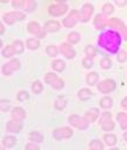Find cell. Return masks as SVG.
<instances>
[{
	"instance_id": "cell-30",
	"label": "cell",
	"mask_w": 127,
	"mask_h": 150,
	"mask_svg": "<svg viewBox=\"0 0 127 150\" xmlns=\"http://www.w3.org/2000/svg\"><path fill=\"white\" fill-rule=\"evenodd\" d=\"M100 105L102 106V108H109L111 105H112V99L109 98V97H104L101 100H100Z\"/></svg>"
},
{
	"instance_id": "cell-17",
	"label": "cell",
	"mask_w": 127,
	"mask_h": 150,
	"mask_svg": "<svg viewBox=\"0 0 127 150\" xmlns=\"http://www.w3.org/2000/svg\"><path fill=\"white\" fill-rule=\"evenodd\" d=\"M28 32H31L33 34H39L40 37L44 35L42 33H40V27H39V25L36 23H29L28 24Z\"/></svg>"
},
{
	"instance_id": "cell-21",
	"label": "cell",
	"mask_w": 127,
	"mask_h": 150,
	"mask_svg": "<svg viewBox=\"0 0 127 150\" xmlns=\"http://www.w3.org/2000/svg\"><path fill=\"white\" fill-rule=\"evenodd\" d=\"M92 97V92L88 90V89H82V90H80L79 91V98L80 99H88V98H91Z\"/></svg>"
},
{
	"instance_id": "cell-9",
	"label": "cell",
	"mask_w": 127,
	"mask_h": 150,
	"mask_svg": "<svg viewBox=\"0 0 127 150\" xmlns=\"http://www.w3.org/2000/svg\"><path fill=\"white\" fill-rule=\"evenodd\" d=\"M67 11V6L65 4H57V5H52L48 8L50 14L52 16H61Z\"/></svg>"
},
{
	"instance_id": "cell-25",
	"label": "cell",
	"mask_w": 127,
	"mask_h": 150,
	"mask_svg": "<svg viewBox=\"0 0 127 150\" xmlns=\"http://www.w3.org/2000/svg\"><path fill=\"white\" fill-rule=\"evenodd\" d=\"M52 66H53V69L55 70V71H62L64 69H65V63L62 62V60H60V59H58V60H55V62H53V64H52Z\"/></svg>"
},
{
	"instance_id": "cell-16",
	"label": "cell",
	"mask_w": 127,
	"mask_h": 150,
	"mask_svg": "<svg viewBox=\"0 0 127 150\" xmlns=\"http://www.w3.org/2000/svg\"><path fill=\"white\" fill-rule=\"evenodd\" d=\"M97 117H98V110H97V109H93V110H91V111H87L86 115H85V118L87 120L88 123L94 122V121L97 120Z\"/></svg>"
},
{
	"instance_id": "cell-22",
	"label": "cell",
	"mask_w": 127,
	"mask_h": 150,
	"mask_svg": "<svg viewBox=\"0 0 127 150\" xmlns=\"http://www.w3.org/2000/svg\"><path fill=\"white\" fill-rule=\"evenodd\" d=\"M65 105H66V99H65V97L60 96V97H58V98L55 99V108H57L58 110H62V109L65 108Z\"/></svg>"
},
{
	"instance_id": "cell-33",
	"label": "cell",
	"mask_w": 127,
	"mask_h": 150,
	"mask_svg": "<svg viewBox=\"0 0 127 150\" xmlns=\"http://www.w3.org/2000/svg\"><path fill=\"white\" fill-rule=\"evenodd\" d=\"M46 52H47V54H48L50 57H55L57 53H58V50H57L55 46H48L47 50H46Z\"/></svg>"
},
{
	"instance_id": "cell-37",
	"label": "cell",
	"mask_w": 127,
	"mask_h": 150,
	"mask_svg": "<svg viewBox=\"0 0 127 150\" xmlns=\"http://www.w3.org/2000/svg\"><path fill=\"white\" fill-rule=\"evenodd\" d=\"M95 24L98 25V27H104L105 26V21H104V18H102V16H97V18H95Z\"/></svg>"
},
{
	"instance_id": "cell-3",
	"label": "cell",
	"mask_w": 127,
	"mask_h": 150,
	"mask_svg": "<svg viewBox=\"0 0 127 150\" xmlns=\"http://www.w3.org/2000/svg\"><path fill=\"white\" fill-rule=\"evenodd\" d=\"M45 81H46V83H48L50 85H52L55 89H62V86H64V82L53 73H47L45 76Z\"/></svg>"
},
{
	"instance_id": "cell-51",
	"label": "cell",
	"mask_w": 127,
	"mask_h": 150,
	"mask_svg": "<svg viewBox=\"0 0 127 150\" xmlns=\"http://www.w3.org/2000/svg\"><path fill=\"white\" fill-rule=\"evenodd\" d=\"M6 1H8V0H1V3H6Z\"/></svg>"
},
{
	"instance_id": "cell-2",
	"label": "cell",
	"mask_w": 127,
	"mask_h": 150,
	"mask_svg": "<svg viewBox=\"0 0 127 150\" xmlns=\"http://www.w3.org/2000/svg\"><path fill=\"white\" fill-rule=\"evenodd\" d=\"M69 123L72 125H74L75 128L78 129H86L87 125H88V122L86 118H83V117H80L78 115H72L69 116Z\"/></svg>"
},
{
	"instance_id": "cell-24",
	"label": "cell",
	"mask_w": 127,
	"mask_h": 150,
	"mask_svg": "<svg viewBox=\"0 0 127 150\" xmlns=\"http://www.w3.org/2000/svg\"><path fill=\"white\" fill-rule=\"evenodd\" d=\"M27 47L31 49V50H35L39 47V40L35 39V38H31L27 40Z\"/></svg>"
},
{
	"instance_id": "cell-27",
	"label": "cell",
	"mask_w": 127,
	"mask_h": 150,
	"mask_svg": "<svg viewBox=\"0 0 127 150\" xmlns=\"http://www.w3.org/2000/svg\"><path fill=\"white\" fill-rule=\"evenodd\" d=\"M97 81H98V74H97L95 72H91V73H88V76H87V83H88L90 85L95 84Z\"/></svg>"
},
{
	"instance_id": "cell-6",
	"label": "cell",
	"mask_w": 127,
	"mask_h": 150,
	"mask_svg": "<svg viewBox=\"0 0 127 150\" xmlns=\"http://www.w3.org/2000/svg\"><path fill=\"white\" fill-rule=\"evenodd\" d=\"M101 127L106 131H109V130H112L114 128V123L112 122V117H111L109 112H105V114H102V117H101Z\"/></svg>"
},
{
	"instance_id": "cell-49",
	"label": "cell",
	"mask_w": 127,
	"mask_h": 150,
	"mask_svg": "<svg viewBox=\"0 0 127 150\" xmlns=\"http://www.w3.org/2000/svg\"><path fill=\"white\" fill-rule=\"evenodd\" d=\"M123 137H125V139L127 141V132H125V135H123Z\"/></svg>"
},
{
	"instance_id": "cell-4",
	"label": "cell",
	"mask_w": 127,
	"mask_h": 150,
	"mask_svg": "<svg viewBox=\"0 0 127 150\" xmlns=\"http://www.w3.org/2000/svg\"><path fill=\"white\" fill-rule=\"evenodd\" d=\"M25 18V14L21 13V12H10V13H6L4 16V20L7 23V24H13L18 20H22Z\"/></svg>"
},
{
	"instance_id": "cell-14",
	"label": "cell",
	"mask_w": 127,
	"mask_h": 150,
	"mask_svg": "<svg viewBox=\"0 0 127 150\" xmlns=\"http://www.w3.org/2000/svg\"><path fill=\"white\" fill-rule=\"evenodd\" d=\"M12 117H13V120L21 121V120H24V118L26 117V114H25L24 109H21V108H15V109H13Z\"/></svg>"
},
{
	"instance_id": "cell-36",
	"label": "cell",
	"mask_w": 127,
	"mask_h": 150,
	"mask_svg": "<svg viewBox=\"0 0 127 150\" xmlns=\"http://www.w3.org/2000/svg\"><path fill=\"white\" fill-rule=\"evenodd\" d=\"M86 54H87V57H91V58H93L94 56H95V49L93 47V46H87L86 47Z\"/></svg>"
},
{
	"instance_id": "cell-50",
	"label": "cell",
	"mask_w": 127,
	"mask_h": 150,
	"mask_svg": "<svg viewBox=\"0 0 127 150\" xmlns=\"http://www.w3.org/2000/svg\"><path fill=\"white\" fill-rule=\"evenodd\" d=\"M55 1H58V3H61V1H65V0H55Z\"/></svg>"
},
{
	"instance_id": "cell-34",
	"label": "cell",
	"mask_w": 127,
	"mask_h": 150,
	"mask_svg": "<svg viewBox=\"0 0 127 150\" xmlns=\"http://www.w3.org/2000/svg\"><path fill=\"white\" fill-rule=\"evenodd\" d=\"M90 148L91 149H93V150H101L102 149V144L99 142V141H93L91 144H90Z\"/></svg>"
},
{
	"instance_id": "cell-12",
	"label": "cell",
	"mask_w": 127,
	"mask_h": 150,
	"mask_svg": "<svg viewBox=\"0 0 127 150\" xmlns=\"http://www.w3.org/2000/svg\"><path fill=\"white\" fill-rule=\"evenodd\" d=\"M7 130L11 131V132H19L21 130V124H20V121H10L8 124H7Z\"/></svg>"
},
{
	"instance_id": "cell-28",
	"label": "cell",
	"mask_w": 127,
	"mask_h": 150,
	"mask_svg": "<svg viewBox=\"0 0 127 150\" xmlns=\"http://www.w3.org/2000/svg\"><path fill=\"white\" fill-rule=\"evenodd\" d=\"M35 6H36V4H35L34 0H26V1H25V8L28 12H32L35 8Z\"/></svg>"
},
{
	"instance_id": "cell-5",
	"label": "cell",
	"mask_w": 127,
	"mask_h": 150,
	"mask_svg": "<svg viewBox=\"0 0 127 150\" xmlns=\"http://www.w3.org/2000/svg\"><path fill=\"white\" fill-rule=\"evenodd\" d=\"M19 66H20L19 60L13 59V60H11L10 63H7V64L4 65V67H3V72L6 74V76H10V74H12L14 71H17V70L19 69Z\"/></svg>"
},
{
	"instance_id": "cell-48",
	"label": "cell",
	"mask_w": 127,
	"mask_h": 150,
	"mask_svg": "<svg viewBox=\"0 0 127 150\" xmlns=\"http://www.w3.org/2000/svg\"><path fill=\"white\" fill-rule=\"evenodd\" d=\"M121 104H122V106H123L125 109H127V97H126V98L122 100V103H121Z\"/></svg>"
},
{
	"instance_id": "cell-31",
	"label": "cell",
	"mask_w": 127,
	"mask_h": 150,
	"mask_svg": "<svg viewBox=\"0 0 127 150\" xmlns=\"http://www.w3.org/2000/svg\"><path fill=\"white\" fill-rule=\"evenodd\" d=\"M102 12H104L105 14H112V13L114 12V7H113L111 4H106V5H104V7H102Z\"/></svg>"
},
{
	"instance_id": "cell-19",
	"label": "cell",
	"mask_w": 127,
	"mask_h": 150,
	"mask_svg": "<svg viewBox=\"0 0 127 150\" xmlns=\"http://www.w3.org/2000/svg\"><path fill=\"white\" fill-rule=\"evenodd\" d=\"M107 24H108V25H111L112 27H115V28L120 30V31H122V28L125 27V25H123L119 19H116V18H113V19L108 20V23H107Z\"/></svg>"
},
{
	"instance_id": "cell-13",
	"label": "cell",
	"mask_w": 127,
	"mask_h": 150,
	"mask_svg": "<svg viewBox=\"0 0 127 150\" xmlns=\"http://www.w3.org/2000/svg\"><path fill=\"white\" fill-rule=\"evenodd\" d=\"M61 52L65 57H67L69 59L74 57V50L72 49V46L69 44H62L61 45Z\"/></svg>"
},
{
	"instance_id": "cell-46",
	"label": "cell",
	"mask_w": 127,
	"mask_h": 150,
	"mask_svg": "<svg viewBox=\"0 0 127 150\" xmlns=\"http://www.w3.org/2000/svg\"><path fill=\"white\" fill-rule=\"evenodd\" d=\"M26 149H34V150H38V145H34V144H27L26 145Z\"/></svg>"
},
{
	"instance_id": "cell-41",
	"label": "cell",
	"mask_w": 127,
	"mask_h": 150,
	"mask_svg": "<svg viewBox=\"0 0 127 150\" xmlns=\"http://www.w3.org/2000/svg\"><path fill=\"white\" fill-rule=\"evenodd\" d=\"M27 98H28V93L26 91H21V92L18 93V99L19 100H26Z\"/></svg>"
},
{
	"instance_id": "cell-10",
	"label": "cell",
	"mask_w": 127,
	"mask_h": 150,
	"mask_svg": "<svg viewBox=\"0 0 127 150\" xmlns=\"http://www.w3.org/2000/svg\"><path fill=\"white\" fill-rule=\"evenodd\" d=\"M98 88H99V90H100L101 92H104V93H108V92H111V91L114 90V88H115V83H114L113 81H111V79H106V81L101 82V83L99 84Z\"/></svg>"
},
{
	"instance_id": "cell-23",
	"label": "cell",
	"mask_w": 127,
	"mask_h": 150,
	"mask_svg": "<svg viewBox=\"0 0 127 150\" xmlns=\"http://www.w3.org/2000/svg\"><path fill=\"white\" fill-rule=\"evenodd\" d=\"M104 139H105V142H106L108 145H114V144L116 143V137H115L114 135H112V134L105 135V136H104Z\"/></svg>"
},
{
	"instance_id": "cell-40",
	"label": "cell",
	"mask_w": 127,
	"mask_h": 150,
	"mask_svg": "<svg viewBox=\"0 0 127 150\" xmlns=\"http://www.w3.org/2000/svg\"><path fill=\"white\" fill-rule=\"evenodd\" d=\"M92 58L91 57H87V58H85L83 59V62H82V64H83V66L85 67H91L92 66Z\"/></svg>"
},
{
	"instance_id": "cell-39",
	"label": "cell",
	"mask_w": 127,
	"mask_h": 150,
	"mask_svg": "<svg viewBox=\"0 0 127 150\" xmlns=\"http://www.w3.org/2000/svg\"><path fill=\"white\" fill-rule=\"evenodd\" d=\"M41 90H42V85L40 84V82H35L33 84V91L35 93H39V92H41Z\"/></svg>"
},
{
	"instance_id": "cell-7",
	"label": "cell",
	"mask_w": 127,
	"mask_h": 150,
	"mask_svg": "<svg viewBox=\"0 0 127 150\" xmlns=\"http://www.w3.org/2000/svg\"><path fill=\"white\" fill-rule=\"evenodd\" d=\"M78 19H79V13H78V11H74V10H73V11H71V13L68 14V17L64 19V25H65L66 27H73V26L76 24Z\"/></svg>"
},
{
	"instance_id": "cell-47",
	"label": "cell",
	"mask_w": 127,
	"mask_h": 150,
	"mask_svg": "<svg viewBox=\"0 0 127 150\" xmlns=\"http://www.w3.org/2000/svg\"><path fill=\"white\" fill-rule=\"evenodd\" d=\"M121 32H122V35H123V38H125V39L127 40V27L125 26V27L122 28V31H121Z\"/></svg>"
},
{
	"instance_id": "cell-1",
	"label": "cell",
	"mask_w": 127,
	"mask_h": 150,
	"mask_svg": "<svg viewBox=\"0 0 127 150\" xmlns=\"http://www.w3.org/2000/svg\"><path fill=\"white\" fill-rule=\"evenodd\" d=\"M99 44L111 52H116L120 45V35L114 31H107L100 35Z\"/></svg>"
},
{
	"instance_id": "cell-26",
	"label": "cell",
	"mask_w": 127,
	"mask_h": 150,
	"mask_svg": "<svg viewBox=\"0 0 127 150\" xmlns=\"http://www.w3.org/2000/svg\"><path fill=\"white\" fill-rule=\"evenodd\" d=\"M29 139L32 142H41L42 141V135L39 134V132H36V131H32L29 134Z\"/></svg>"
},
{
	"instance_id": "cell-44",
	"label": "cell",
	"mask_w": 127,
	"mask_h": 150,
	"mask_svg": "<svg viewBox=\"0 0 127 150\" xmlns=\"http://www.w3.org/2000/svg\"><path fill=\"white\" fill-rule=\"evenodd\" d=\"M126 56H127V54H126V52H125V51H122V52L120 53L119 58H118V59H119V62H125V60H126V58H127Z\"/></svg>"
},
{
	"instance_id": "cell-45",
	"label": "cell",
	"mask_w": 127,
	"mask_h": 150,
	"mask_svg": "<svg viewBox=\"0 0 127 150\" xmlns=\"http://www.w3.org/2000/svg\"><path fill=\"white\" fill-rule=\"evenodd\" d=\"M115 3L119 5V6H125L127 4V0H115Z\"/></svg>"
},
{
	"instance_id": "cell-11",
	"label": "cell",
	"mask_w": 127,
	"mask_h": 150,
	"mask_svg": "<svg viewBox=\"0 0 127 150\" xmlns=\"http://www.w3.org/2000/svg\"><path fill=\"white\" fill-rule=\"evenodd\" d=\"M92 12H93V6L90 5V4H86L83 5L82 10H81V16H80V20L81 21H88L91 16H92Z\"/></svg>"
},
{
	"instance_id": "cell-20",
	"label": "cell",
	"mask_w": 127,
	"mask_h": 150,
	"mask_svg": "<svg viewBox=\"0 0 127 150\" xmlns=\"http://www.w3.org/2000/svg\"><path fill=\"white\" fill-rule=\"evenodd\" d=\"M14 53H17V51H15V47H14L13 44L7 46V47H5L4 51H3V56L4 57H12Z\"/></svg>"
},
{
	"instance_id": "cell-32",
	"label": "cell",
	"mask_w": 127,
	"mask_h": 150,
	"mask_svg": "<svg viewBox=\"0 0 127 150\" xmlns=\"http://www.w3.org/2000/svg\"><path fill=\"white\" fill-rule=\"evenodd\" d=\"M68 40L71 43H78L79 42V34L76 32H72L68 34Z\"/></svg>"
},
{
	"instance_id": "cell-29",
	"label": "cell",
	"mask_w": 127,
	"mask_h": 150,
	"mask_svg": "<svg viewBox=\"0 0 127 150\" xmlns=\"http://www.w3.org/2000/svg\"><path fill=\"white\" fill-rule=\"evenodd\" d=\"M15 144V138L12 136H6L4 138V145L5 146H13Z\"/></svg>"
},
{
	"instance_id": "cell-8",
	"label": "cell",
	"mask_w": 127,
	"mask_h": 150,
	"mask_svg": "<svg viewBox=\"0 0 127 150\" xmlns=\"http://www.w3.org/2000/svg\"><path fill=\"white\" fill-rule=\"evenodd\" d=\"M73 135V131L69 128H60L54 130V137L57 139H62V138H69Z\"/></svg>"
},
{
	"instance_id": "cell-42",
	"label": "cell",
	"mask_w": 127,
	"mask_h": 150,
	"mask_svg": "<svg viewBox=\"0 0 127 150\" xmlns=\"http://www.w3.org/2000/svg\"><path fill=\"white\" fill-rule=\"evenodd\" d=\"M13 6L15 7V8H20V7H22V5H24V0H13Z\"/></svg>"
},
{
	"instance_id": "cell-35",
	"label": "cell",
	"mask_w": 127,
	"mask_h": 150,
	"mask_svg": "<svg viewBox=\"0 0 127 150\" xmlns=\"http://www.w3.org/2000/svg\"><path fill=\"white\" fill-rule=\"evenodd\" d=\"M13 45H14V47H15V51H17V53H21V52L24 51V47H22V43H21L20 40H18V42H14V43H13Z\"/></svg>"
},
{
	"instance_id": "cell-15",
	"label": "cell",
	"mask_w": 127,
	"mask_h": 150,
	"mask_svg": "<svg viewBox=\"0 0 127 150\" xmlns=\"http://www.w3.org/2000/svg\"><path fill=\"white\" fill-rule=\"evenodd\" d=\"M59 28V23L54 21V20H50L45 24V30L47 32H55Z\"/></svg>"
},
{
	"instance_id": "cell-38",
	"label": "cell",
	"mask_w": 127,
	"mask_h": 150,
	"mask_svg": "<svg viewBox=\"0 0 127 150\" xmlns=\"http://www.w3.org/2000/svg\"><path fill=\"white\" fill-rule=\"evenodd\" d=\"M101 67H104V69H108L109 66H111V60H109V58H107V57H105V58H102V60H101Z\"/></svg>"
},
{
	"instance_id": "cell-43",
	"label": "cell",
	"mask_w": 127,
	"mask_h": 150,
	"mask_svg": "<svg viewBox=\"0 0 127 150\" xmlns=\"http://www.w3.org/2000/svg\"><path fill=\"white\" fill-rule=\"evenodd\" d=\"M8 108H10V102L8 100H3L1 102V110L6 111V110H8Z\"/></svg>"
},
{
	"instance_id": "cell-18",
	"label": "cell",
	"mask_w": 127,
	"mask_h": 150,
	"mask_svg": "<svg viewBox=\"0 0 127 150\" xmlns=\"http://www.w3.org/2000/svg\"><path fill=\"white\" fill-rule=\"evenodd\" d=\"M120 125L122 129H127V114H123V112H120V114H118L116 116Z\"/></svg>"
}]
</instances>
